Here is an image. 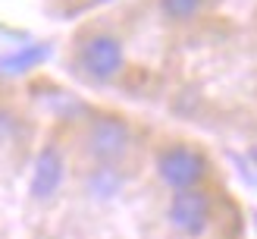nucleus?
I'll list each match as a JSON object with an SVG mask.
<instances>
[{"label":"nucleus","mask_w":257,"mask_h":239,"mask_svg":"<svg viewBox=\"0 0 257 239\" xmlns=\"http://www.w3.org/2000/svg\"><path fill=\"white\" fill-rule=\"evenodd\" d=\"M201 10H204V0H160V13L179 25L195 22L201 16Z\"/></svg>","instance_id":"7"},{"label":"nucleus","mask_w":257,"mask_h":239,"mask_svg":"<svg viewBox=\"0 0 257 239\" xmlns=\"http://www.w3.org/2000/svg\"><path fill=\"white\" fill-rule=\"evenodd\" d=\"M125 189V173L119 164H91L82 176V192L94 201H110Z\"/></svg>","instance_id":"6"},{"label":"nucleus","mask_w":257,"mask_h":239,"mask_svg":"<svg viewBox=\"0 0 257 239\" xmlns=\"http://www.w3.org/2000/svg\"><path fill=\"white\" fill-rule=\"evenodd\" d=\"M72 66L85 82L107 85L125 69V44L113 32H88L79 38Z\"/></svg>","instance_id":"1"},{"label":"nucleus","mask_w":257,"mask_h":239,"mask_svg":"<svg viewBox=\"0 0 257 239\" xmlns=\"http://www.w3.org/2000/svg\"><path fill=\"white\" fill-rule=\"evenodd\" d=\"M157 180L170 189V192H179V189H191V186H204L210 170V161L201 148L188 145V142H176L157 151Z\"/></svg>","instance_id":"3"},{"label":"nucleus","mask_w":257,"mask_h":239,"mask_svg":"<svg viewBox=\"0 0 257 239\" xmlns=\"http://www.w3.org/2000/svg\"><path fill=\"white\" fill-rule=\"evenodd\" d=\"M132 145V126L119 117H94L82 132V151L91 164H122Z\"/></svg>","instance_id":"4"},{"label":"nucleus","mask_w":257,"mask_h":239,"mask_svg":"<svg viewBox=\"0 0 257 239\" xmlns=\"http://www.w3.org/2000/svg\"><path fill=\"white\" fill-rule=\"evenodd\" d=\"M213 195L204 186H191L170 195L163 208V220L179 239H201L213 226Z\"/></svg>","instance_id":"2"},{"label":"nucleus","mask_w":257,"mask_h":239,"mask_svg":"<svg viewBox=\"0 0 257 239\" xmlns=\"http://www.w3.org/2000/svg\"><path fill=\"white\" fill-rule=\"evenodd\" d=\"M63 180H66V161H63V154L50 145L41 151V157H38L35 164V176H32V195L38 201L44 198H54L57 189L63 186Z\"/></svg>","instance_id":"5"}]
</instances>
